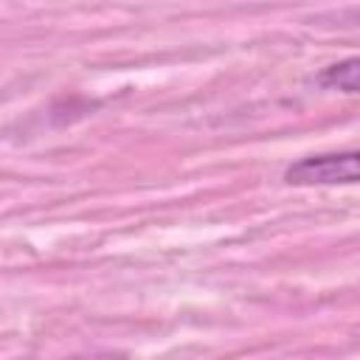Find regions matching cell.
Instances as JSON below:
<instances>
[{
	"label": "cell",
	"instance_id": "cell-1",
	"mask_svg": "<svg viewBox=\"0 0 360 360\" xmlns=\"http://www.w3.org/2000/svg\"><path fill=\"white\" fill-rule=\"evenodd\" d=\"M360 172L357 152L346 155H321L304 158L284 172V180L292 186H332V183H354Z\"/></svg>",
	"mask_w": 360,
	"mask_h": 360
},
{
	"label": "cell",
	"instance_id": "cell-2",
	"mask_svg": "<svg viewBox=\"0 0 360 360\" xmlns=\"http://www.w3.org/2000/svg\"><path fill=\"white\" fill-rule=\"evenodd\" d=\"M321 82L329 84V87L346 90V93H357V84H360V62L357 59H346L340 65H332L321 76Z\"/></svg>",
	"mask_w": 360,
	"mask_h": 360
}]
</instances>
